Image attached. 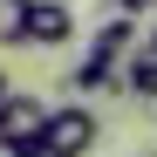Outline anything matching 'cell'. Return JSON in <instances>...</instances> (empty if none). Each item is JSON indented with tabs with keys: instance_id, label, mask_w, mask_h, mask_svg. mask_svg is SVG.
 <instances>
[{
	"instance_id": "cell-3",
	"label": "cell",
	"mask_w": 157,
	"mask_h": 157,
	"mask_svg": "<svg viewBox=\"0 0 157 157\" xmlns=\"http://www.w3.org/2000/svg\"><path fill=\"white\" fill-rule=\"evenodd\" d=\"M82 96H102V89H123V62L116 55H102V48H89L82 62H75V75H68Z\"/></svg>"
},
{
	"instance_id": "cell-9",
	"label": "cell",
	"mask_w": 157,
	"mask_h": 157,
	"mask_svg": "<svg viewBox=\"0 0 157 157\" xmlns=\"http://www.w3.org/2000/svg\"><path fill=\"white\" fill-rule=\"evenodd\" d=\"M116 14H157V0H109Z\"/></svg>"
},
{
	"instance_id": "cell-2",
	"label": "cell",
	"mask_w": 157,
	"mask_h": 157,
	"mask_svg": "<svg viewBox=\"0 0 157 157\" xmlns=\"http://www.w3.org/2000/svg\"><path fill=\"white\" fill-rule=\"evenodd\" d=\"M21 41H34V48H68V41H75V14H68V0H28Z\"/></svg>"
},
{
	"instance_id": "cell-4",
	"label": "cell",
	"mask_w": 157,
	"mask_h": 157,
	"mask_svg": "<svg viewBox=\"0 0 157 157\" xmlns=\"http://www.w3.org/2000/svg\"><path fill=\"white\" fill-rule=\"evenodd\" d=\"M41 123H48V109L34 96H7V102H0V137H34Z\"/></svg>"
},
{
	"instance_id": "cell-5",
	"label": "cell",
	"mask_w": 157,
	"mask_h": 157,
	"mask_svg": "<svg viewBox=\"0 0 157 157\" xmlns=\"http://www.w3.org/2000/svg\"><path fill=\"white\" fill-rule=\"evenodd\" d=\"M130 41H137V14H109V21H102V28H96V48H102V55H130Z\"/></svg>"
},
{
	"instance_id": "cell-10",
	"label": "cell",
	"mask_w": 157,
	"mask_h": 157,
	"mask_svg": "<svg viewBox=\"0 0 157 157\" xmlns=\"http://www.w3.org/2000/svg\"><path fill=\"white\" fill-rule=\"evenodd\" d=\"M7 96H14V75H7V68H0V102H7Z\"/></svg>"
},
{
	"instance_id": "cell-7",
	"label": "cell",
	"mask_w": 157,
	"mask_h": 157,
	"mask_svg": "<svg viewBox=\"0 0 157 157\" xmlns=\"http://www.w3.org/2000/svg\"><path fill=\"white\" fill-rule=\"evenodd\" d=\"M21 21H28V0H0V41H21Z\"/></svg>"
},
{
	"instance_id": "cell-6",
	"label": "cell",
	"mask_w": 157,
	"mask_h": 157,
	"mask_svg": "<svg viewBox=\"0 0 157 157\" xmlns=\"http://www.w3.org/2000/svg\"><path fill=\"white\" fill-rule=\"evenodd\" d=\"M123 89L157 102V55H123Z\"/></svg>"
},
{
	"instance_id": "cell-8",
	"label": "cell",
	"mask_w": 157,
	"mask_h": 157,
	"mask_svg": "<svg viewBox=\"0 0 157 157\" xmlns=\"http://www.w3.org/2000/svg\"><path fill=\"white\" fill-rule=\"evenodd\" d=\"M0 150L7 157H48V137L34 130V137H0Z\"/></svg>"
},
{
	"instance_id": "cell-11",
	"label": "cell",
	"mask_w": 157,
	"mask_h": 157,
	"mask_svg": "<svg viewBox=\"0 0 157 157\" xmlns=\"http://www.w3.org/2000/svg\"><path fill=\"white\" fill-rule=\"evenodd\" d=\"M150 55H157V34H150Z\"/></svg>"
},
{
	"instance_id": "cell-1",
	"label": "cell",
	"mask_w": 157,
	"mask_h": 157,
	"mask_svg": "<svg viewBox=\"0 0 157 157\" xmlns=\"http://www.w3.org/2000/svg\"><path fill=\"white\" fill-rule=\"evenodd\" d=\"M41 137H48V157H89L96 150V116L82 102H62V109H48Z\"/></svg>"
}]
</instances>
